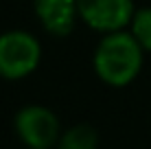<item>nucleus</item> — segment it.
Wrapping results in <instances>:
<instances>
[{"label":"nucleus","mask_w":151,"mask_h":149,"mask_svg":"<svg viewBox=\"0 0 151 149\" xmlns=\"http://www.w3.org/2000/svg\"><path fill=\"white\" fill-rule=\"evenodd\" d=\"M145 61V48L132 35V31H114L99 40L92 66L96 77L107 86L123 88L140 75Z\"/></svg>","instance_id":"f257e3e1"},{"label":"nucleus","mask_w":151,"mask_h":149,"mask_svg":"<svg viewBox=\"0 0 151 149\" xmlns=\"http://www.w3.org/2000/svg\"><path fill=\"white\" fill-rule=\"evenodd\" d=\"M99 147V132L90 123H79L70 125L68 130L61 132L57 149H96Z\"/></svg>","instance_id":"423d86ee"},{"label":"nucleus","mask_w":151,"mask_h":149,"mask_svg":"<svg viewBox=\"0 0 151 149\" xmlns=\"http://www.w3.org/2000/svg\"><path fill=\"white\" fill-rule=\"evenodd\" d=\"M77 7L81 22L103 35L129 27L136 13L134 0H77Z\"/></svg>","instance_id":"20e7f679"},{"label":"nucleus","mask_w":151,"mask_h":149,"mask_svg":"<svg viewBox=\"0 0 151 149\" xmlns=\"http://www.w3.org/2000/svg\"><path fill=\"white\" fill-rule=\"evenodd\" d=\"M132 35L138 40V44L145 48V53H151V7L136 9L129 24Z\"/></svg>","instance_id":"0eeeda50"},{"label":"nucleus","mask_w":151,"mask_h":149,"mask_svg":"<svg viewBox=\"0 0 151 149\" xmlns=\"http://www.w3.org/2000/svg\"><path fill=\"white\" fill-rule=\"evenodd\" d=\"M15 134L27 149H53L61 136V125L48 107L24 105L15 114Z\"/></svg>","instance_id":"7ed1b4c3"},{"label":"nucleus","mask_w":151,"mask_h":149,"mask_svg":"<svg viewBox=\"0 0 151 149\" xmlns=\"http://www.w3.org/2000/svg\"><path fill=\"white\" fill-rule=\"evenodd\" d=\"M42 61V44L29 31H4L0 33V77L18 81L35 73Z\"/></svg>","instance_id":"f03ea898"},{"label":"nucleus","mask_w":151,"mask_h":149,"mask_svg":"<svg viewBox=\"0 0 151 149\" xmlns=\"http://www.w3.org/2000/svg\"><path fill=\"white\" fill-rule=\"evenodd\" d=\"M33 11L42 29L55 37L70 35L81 20L77 0H33Z\"/></svg>","instance_id":"39448f33"}]
</instances>
